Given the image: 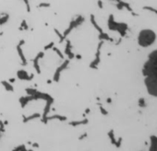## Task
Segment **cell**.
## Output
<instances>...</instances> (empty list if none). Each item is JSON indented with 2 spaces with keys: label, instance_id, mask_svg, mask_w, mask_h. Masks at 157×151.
Returning <instances> with one entry per match:
<instances>
[{
  "label": "cell",
  "instance_id": "1",
  "mask_svg": "<svg viewBox=\"0 0 157 151\" xmlns=\"http://www.w3.org/2000/svg\"><path fill=\"white\" fill-rule=\"evenodd\" d=\"M156 40V34L152 29H142L138 37V42L141 47H149Z\"/></svg>",
  "mask_w": 157,
  "mask_h": 151
},
{
  "label": "cell",
  "instance_id": "2",
  "mask_svg": "<svg viewBox=\"0 0 157 151\" xmlns=\"http://www.w3.org/2000/svg\"><path fill=\"white\" fill-rule=\"evenodd\" d=\"M145 85L147 87L149 94L152 95V96L157 97V76L146 77Z\"/></svg>",
  "mask_w": 157,
  "mask_h": 151
},
{
  "label": "cell",
  "instance_id": "3",
  "mask_svg": "<svg viewBox=\"0 0 157 151\" xmlns=\"http://www.w3.org/2000/svg\"><path fill=\"white\" fill-rule=\"evenodd\" d=\"M151 147L150 150H157V137H151Z\"/></svg>",
  "mask_w": 157,
  "mask_h": 151
},
{
  "label": "cell",
  "instance_id": "4",
  "mask_svg": "<svg viewBox=\"0 0 157 151\" xmlns=\"http://www.w3.org/2000/svg\"><path fill=\"white\" fill-rule=\"evenodd\" d=\"M149 59H153V60L157 62V50L153 51V52H152L151 54L149 55Z\"/></svg>",
  "mask_w": 157,
  "mask_h": 151
},
{
  "label": "cell",
  "instance_id": "5",
  "mask_svg": "<svg viewBox=\"0 0 157 151\" xmlns=\"http://www.w3.org/2000/svg\"><path fill=\"white\" fill-rule=\"evenodd\" d=\"M139 104H140V107H144L145 106V100L143 99V98H141V99L139 101Z\"/></svg>",
  "mask_w": 157,
  "mask_h": 151
}]
</instances>
